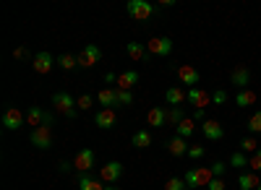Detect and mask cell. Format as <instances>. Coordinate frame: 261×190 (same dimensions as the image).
Listing matches in <instances>:
<instances>
[{
	"instance_id": "cell-1",
	"label": "cell",
	"mask_w": 261,
	"mask_h": 190,
	"mask_svg": "<svg viewBox=\"0 0 261 190\" xmlns=\"http://www.w3.org/2000/svg\"><path fill=\"white\" fill-rule=\"evenodd\" d=\"M53 107H55V112H58V115L68 117V120H73V117L79 115L76 99H73V97H71L68 91H58V94L53 97Z\"/></svg>"
},
{
	"instance_id": "cell-2",
	"label": "cell",
	"mask_w": 261,
	"mask_h": 190,
	"mask_svg": "<svg viewBox=\"0 0 261 190\" xmlns=\"http://www.w3.org/2000/svg\"><path fill=\"white\" fill-rule=\"evenodd\" d=\"M183 180H186V185L188 187H204V185H209L212 180H214V172H212V167H193V170H188L186 175H183Z\"/></svg>"
},
{
	"instance_id": "cell-3",
	"label": "cell",
	"mask_w": 261,
	"mask_h": 190,
	"mask_svg": "<svg viewBox=\"0 0 261 190\" xmlns=\"http://www.w3.org/2000/svg\"><path fill=\"white\" fill-rule=\"evenodd\" d=\"M128 13L134 21H149L154 13V6L149 0H128Z\"/></svg>"
},
{
	"instance_id": "cell-4",
	"label": "cell",
	"mask_w": 261,
	"mask_h": 190,
	"mask_svg": "<svg viewBox=\"0 0 261 190\" xmlns=\"http://www.w3.org/2000/svg\"><path fill=\"white\" fill-rule=\"evenodd\" d=\"M29 141H32L34 149H42V151L50 149V146H53V128H50V125H39V128L32 131Z\"/></svg>"
},
{
	"instance_id": "cell-5",
	"label": "cell",
	"mask_w": 261,
	"mask_h": 190,
	"mask_svg": "<svg viewBox=\"0 0 261 190\" xmlns=\"http://www.w3.org/2000/svg\"><path fill=\"white\" fill-rule=\"evenodd\" d=\"M123 172H125V167L120 162H107V164H102V170H99V180L105 185H115V180H120Z\"/></svg>"
},
{
	"instance_id": "cell-6",
	"label": "cell",
	"mask_w": 261,
	"mask_h": 190,
	"mask_svg": "<svg viewBox=\"0 0 261 190\" xmlns=\"http://www.w3.org/2000/svg\"><path fill=\"white\" fill-rule=\"evenodd\" d=\"M201 133H204V138H209V141H222V138H225V125L217 120V117H206V120L201 122Z\"/></svg>"
},
{
	"instance_id": "cell-7",
	"label": "cell",
	"mask_w": 261,
	"mask_h": 190,
	"mask_svg": "<svg viewBox=\"0 0 261 190\" xmlns=\"http://www.w3.org/2000/svg\"><path fill=\"white\" fill-rule=\"evenodd\" d=\"M146 50H149V55L167 57V55L172 52V39H167V37H151V39L146 42Z\"/></svg>"
},
{
	"instance_id": "cell-8",
	"label": "cell",
	"mask_w": 261,
	"mask_h": 190,
	"mask_svg": "<svg viewBox=\"0 0 261 190\" xmlns=\"http://www.w3.org/2000/svg\"><path fill=\"white\" fill-rule=\"evenodd\" d=\"M102 60V50L97 45H86L81 52H79V68H92Z\"/></svg>"
},
{
	"instance_id": "cell-9",
	"label": "cell",
	"mask_w": 261,
	"mask_h": 190,
	"mask_svg": "<svg viewBox=\"0 0 261 190\" xmlns=\"http://www.w3.org/2000/svg\"><path fill=\"white\" fill-rule=\"evenodd\" d=\"M24 122H27V115L21 112L18 107H8L6 110V115H3V128L6 131H18Z\"/></svg>"
},
{
	"instance_id": "cell-10",
	"label": "cell",
	"mask_w": 261,
	"mask_h": 190,
	"mask_svg": "<svg viewBox=\"0 0 261 190\" xmlns=\"http://www.w3.org/2000/svg\"><path fill=\"white\" fill-rule=\"evenodd\" d=\"M188 104L193 110H206V104H212V94H206L204 89H188Z\"/></svg>"
},
{
	"instance_id": "cell-11",
	"label": "cell",
	"mask_w": 261,
	"mask_h": 190,
	"mask_svg": "<svg viewBox=\"0 0 261 190\" xmlns=\"http://www.w3.org/2000/svg\"><path fill=\"white\" fill-rule=\"evenodd\" d=\"M73 167L79 170V175H86L94 167V151L92 149H81L76 154V159H73Z\"/></svg>"
},
{
	"instance_id": "cell-12",
	"label": "cell",
	"mask_w": 261,
	"mask_h": 190,
	"mask_svg": "<svg viewBox=\"0 0 261 190\" xmlns=\"http://www.w3.org/2000/svg\"><path fill=\"white\" fill-rule=\"evenodd\" d=\"M32 66L37 73H50L55 68V55L53 52H37L34 60H32Z\"/></svg>"
},
{
	"instance_id": "cell-13",
	"label": "cell",
	"mask_w": 261,
	"mask_h": 190,
	"mask_svg": "<svg viewBox=\"0 0 261 190\" xmlns=\"http://www.w3.org/2000/svg\"><path fill=\"white\" fill-rule=\"evenodd\" d=\"M115 120H118V115H115V110L110 107V110H99L97 115H94V125L99 131H110L113 125H115Z\"/></svg>"
},
{
	"instance_id": "cell-14",
	"label": "cell",
	"mask_w": 261,
	"mask_h": 190,
	"mask_svg": "<svg viewBox=\"0 0 261 190\" xmlns=\"http://www.w3.org/2000/svg\"><path fill=\"white\" fill-rule=\"evenodd\" d=\"M178 78L186 83L188 89H196V86H199V78H201V76H199V71H196L193 66H180V68H178Z\"/></svg>"
},
{
	"instance_id": "cell-15",
	"label": "cell",
	"mask_w": 261,
	"mask_h": 190,
	"mask_svg": "<svg viewBox=\"0 0 261 190\" xmlns=\"http://www.w3.org/2000/svg\"><path fill=\"white\" fill-rule=\"evenodd\" d=\"M125 55L130 60H136V62L149 60V50H146V45H141V42H128V45H125Z\"/></svg>"
},
{
	"instance_id": "cell-16",
	"label": "cell",
	"mask_w": 261,
	"mask_h": 190,
	"mask_svg": "<svg viewBox=\"0 0 261 190\" xmlns=\"http://www.w3.org/2000/svg\"><path fill=\"white\" fill-rule=\"evenodd\" d=\"M139 81H141V76H139L136 71H125V73H120V76H118V83H115V89L130 91V89H134Z\"/></svg>"
},
{
	"instance_id": "cell-17",
	"label": "cell",
	"mask_w": 261,
	"mask_h": 190,
	"mask_svg": "<svg viewBox=\"0 0 261 190\" xmlns=\"http://www.w3.org/2000/svg\"><path fill=\"white\" fill-rule=\"evenodd\" d=\"M165 99L170 107H183V102H188V91H183L180 86H172L165 91Z\"/></svg>"
},
{
	"instance_id": "cell-18",
	"label": "cell",
	"mask_w": 261,
	"mask_h": 190,
	"mask_svg": "<svg viewBox=\"0 0 261 190\" xmlns=\"http://www.w3.org/2000/svg\"><path fill=\"white\" fill-rule=\"evenodd\" d=\"M188 138H180V136H175V138H170L167 141V151L172 154V156H183V154H188Z\"/></svg>"
},
{
	"instance_id": "cell-19",
	"label": "cell",
	"mask_w": 261,
	"mask_h": 190,
	"mask_svg": "<svg viewBox=\"0 0 261 190\" xmlns=\"http://www.w3.org/2000/svg\"><path fill=\"white\" fill-rule=\"evenodd\" d=\"M146 122L151 125V128H162V125L167 122V110H162V107H151V110L146 112Z\"/></svg>"
},
{
	"instance_id": "cell-20",
	"label": "cell",
	"mask_w": 261,
	"mask_h": 190,
	"mask_svg": "<svg viewBox=\"0 0 261 190\" xmlns=\"http://www.w3.org/2000/svg\"><path fill=\"white\" fill-rule=\"evenodd\" d=\"M107 185L99 180V177H92L89 172L86 175H79V190H105Z\"/></svg>"
},
{
	"instance_id": "cell-21",
	"label": "cell",
	"mask_w": 261,
	"mask_h": 190,
	"mask_svg": "<svg viewBox=\"0 0 261 190\" xmlns=\"http://www.w3.org/2000/svg\"><path fill=\"white\" fill-rule=\"evenodd\" d=\"M261 182V177L256 172H241V177H238V190H256Z\"/></svg>"
},
{
	"instance_id": "cell-22",
	"label": "cell",
	"mask_w": 261,
	"mask_h": 190,
	"mask_svg": "<svg viewBox=\"0 0 261 190\" xmlns=\"http://www.w3.org/2000/svg\"><path fill=\"white\" fill-rule=\"evenodd\" d=\"M230 78H232V83H235L238 89H248V83H251V71L241 66V68H235V71H232Z\"/></svg>"
},
{
	"instance_id": "cell-23",
	"label": "cell",
	"mask_w": 261,
	"mask_h": 190,
	"mask_svg": "<svg viewBox=\"0 0 261 190\" xmlns=\"http://www.w3.org/2000/svg\"><path fill=\"white\" fill-rule=\"evenodd\" d=\"M97 99H99V104H102V110H110L113 104H118V91H115V89H99Z\"/></svg>"
},
{
	"instance_id": "cell-24",
	"label": "cell",
	"mask_w": 261,
	"mask_h": 190,
	"mask_svg": "<svg viewBox=\"0 0 261 190\" xmlns=\"http://www.w3.org/2000/svg\"><path fill=\"white\" fill-rule=\"evenodd\" d=\"M130 146H134V149H149L151 146V133L149 131H139L134 138H130Z\"/></svg>"
},
{
	"instance_id": "cell-25",
	"label": "cell",
	"mask_w": 261,
	"mask_h": 190,
	"mask_svg": "<svg viewBox=\"0 0 261 190\" xmlns=\"http://www.w3.org/2000/svg\"><path fill=\"white\" fill-rule=\"evenodd\" d=\"M256 102V94L251 91V89H241V91H238V97H235V104H238V107H251V104Z\"/></svg>"
},
{
	"instance_id": "cell-26",
	"label": "cell",
	"mask_w": 261,
	"mask_h": 190,
	"mask_svg": "<svg viewBox=\"0 0 261 190\" xmlns=\"http://www.w3.org/2000/svg\"><path fill=\"white\" fill-rule=\"evenodd\" d=\"M27 122L32 125V128H39V125H45V110L32 107V110L27 112Z\"/></svg>"
},
{
	"instance_id": "cell-27",
	"label": "cell",
	"mask_w": 261,
	"mask_h": 190,
	"mask_svg": "<svg viewBox=\"0 0 261 190\" xmlns=\"http://www.w3.org/2000/svg\"><path fill=\"white\" fill-rule=\"evenodd\" d=\"M58 66L63 71H73L79 66V55H71V52H65V55H58Z\"/></svg>"
},
{
	"instance_id": "cell-28",
	"label": "cell",
	"mask_w": 261,
	"mask_h": 190,
	"mask_svg": "<svg viewBox=\"0 0 261 190\" xmlns=\"http://www.w3.org/2000/svg\"><path fill=\"white\" fill-rule=\"evenodd\" d=\"M193 131H196V120H193V117H186V120L178 125V136H180V138H191Z\"/></svg>"
},
{
	"instance_id": "cell-29",
	"label": "cell",
	"mask_w": 261,
	"mask_h": 190,
	"mask_svg": "<svg viewBox=\"0 0 261 190\" xmlns=\"http://www.w3.org/2000/svg\"><path fill=\"white\" fill-rule=\"evenodd\" d=\"M186 117H188V115L183 112V107H170V110H167V122H172L175 128H178Z\"/></svg>"
},
{
	"instance_id": "cell-30",
	"label": "cell",
	"mask_w": 261,
	"mask_h": 190,
	"mask_svg": "<svg viewBox=\"0 0 261 190\" xmlns=\"http://www.w3.org/2000/svg\"><path fill=\"white\" fill-rule=\"evenodd\" d=\"M248 159H251L248 154H243V151H235V154L230 156V164L235 167V170H243V167L248 164Z\"/></svg>"
},
{
	"instance_id": "cell-31",
	"label": "cell",
	"mask_w": 261,
	"mask_h": 190,
	"mask_svg": "<svg viewBox=\"0 0 261 190\" xmlns=\"http://www.w3.org/2000/svg\"><path fill=\"white\" fill-rule=\"evenodd\" d=\"M241 151L243 154H256L258 151V143H256V138H241Z\"/></svg>"
},
{
	"instance_id": "cell-32",
	"label": "cell",
	"mask_w": 261,
	"mask_h": 190,
	"mask_svg": "<svg viewBox=\"0 0 261 190\" xmlns=\"http://www.w3.org/2000/svg\"><path fill=\"white\" fill-rule=\"evenodd\" d=\"M92 104H94V97H92V94H81V97L76 99V107L84 110V112H86V110H92Z\"/></svg>"
},
{
	"instance_id": "cell-33",
	"label": "cell",
	"mask_w": 261,
	"mask_h": 190,
	"mask_svg": "<svg viewBox=\"0 0 261 190\" xmlns=\"http://www.w3.org/2000/svg\"><path fill=\"white\" fill-rule=\"evenodd\" d=\"M188 185H186V180L183 177H170L167 182H165V190H186Z\"/></svg>"
},
{
	"instance_id": "cell-34",
	"label": "cell",
	"mask_w": 261,
	"mask_h": 190,
	"mask_svg": "<svg viewBox=\"0 0 261 190\" xmlns=\"http://www.w3.org/2000/svg\"><path fill=\"white\" fill-rule=\"evenodd\" d=\"M248 131L251 133H261V112H253L248 117Z\"/></svg>"
},
{
	"instance_id": "cell-35",
	"label": "cell",
	"mask_w": 261,
	"mask_h": 190,
	"mask_svg": "<svg viewBox=\"0 0 261 190\" xmlns=\"http://www.w3.org/2000/svg\"><path fill=\"white\" fill-rule=\"evenodd\" d=\"M118 91V104H134V91H123V89H115Z\"/></svg>"
},
{
	"instance_id": "cell-36",
	"label": "cell",
	"mask_w": 261,
	"mask_h": 190,
	"mask_svg": "<svg viewBox=\"0 0 261 190\" xmlns=\"http://www.w3.org/2000/svg\"><path fill=\"white\" fill-rule=\"evenodd\" d=\"M248 167H251V172H261V149H258L256 154H251Z\"/></svg>"
},
{
	"instance_id": "cell-37",
	"label": "cell",
	"mask_w": 261,
	"mask_h": 190,
	"mask_svg": "<svg viewBox=\"0 0 261 190\" xmlns=\"http://www.w3.org/2000/svg\"><path fill=\"white\" fill-rule=\"evenodd\" d=\"M225 102H227V94H225L222 89H217V91L212 94V104H220V107H222Z\"/></svg>"
},
{
	"instance_id": "cell-38",
	"label": "cell",
	"mask_w": 261,
	"mask_h": 190,
	"mask_svg": "<svg viewBox=\"0 0 261 190\" xmlns=\"http://www.w3.org/2000/svg\"><path fill=\"white\" fill-rule=\"evenodd\" d=\"M188 156H191V159H201V156H204V146H201V143L191 146V149H188Z\"/></svg>"
},
{
	"instance_id": "cell-39",
	"label": "cell",
	"mask_w": 261,
	"mask_h": 190,
	"mask_svg": "<svg viewBox=\"0 0 261 190\" xmlns=\"http://www.w3.org/2000/svg\"><path fill=\"white\" fill-rule=\"evenodd\" d=\"M206 190H225V180H222V177H214V180L206 185Z\"/></svg>"
},
{
	"instance_id": "cell-40",
	"label": "cell",
	"mask_w": 261,
	"mask_h": 190,
	"mask_svg": "<svg viewBox=\"0 0 261 190\" xmlns=\"http://www.w3.org/2000/svg\"><path fill=\"white\" fill-rule=\"evenodd\" d=\"M212 172H214V177H222L225 175V162H214L212 164Z\"/></svg>"
},
{
	"instance_id": "cell-41",
	"label": "cell",
	"mask_w": 261,
	"mask_h": 190,
	"mask_svg": "<svg viewBox=\"0 0 261 190\" xmlns=\"http://www.w3.org/2000/svg\"><path fill=\"white\" fill-rule=\"evenodd\" d=\"M13 57H16V60H24V57H27V47H16V50H13Z\"/></svg>"
},
{
	"instance_id": "cell-42",
	"label": "cell",
	"mask_w": 261,
	"mask_h": 190,
	"mask_svg": "<svg viewBox=\"0 0 261 190\" xmlns=\"http://www.w3.org/2000/svg\"><path fill=\"white\" fill-rule=\"evenodd\" d=\"M105 81L107 83H118V73H105Z\"/></svg>"
},
{
	"instance_id": "cell-43",
	"label": "cell",
	"mask_w": 261,
	"mask_h": 190,
	"mask_svg": "<svg viewBox=\"0 0 261 190\" xmlns=\"http://www.w3.org/2000/svg\"><path fill=\"white\" fill-rule=\"evenodd\" d=\"M53 122H55V115L53 112H45V125H50V128H53Z\"/></svg>"
},
{
	"instance_id": "cell-44",
	"label": "cell",
	"mask_w": 261,
	"mask_h": 190,
	"mask_svg": "<svg viewBox=\"0 0 261 190\" xmlns=\"http://www.w3.org/2000/svg\"><path fill=\"white\" fill-rule=\"evenodd\" d=\"M204 117H206L204 110H196V112H193V120H201V122H204Z\"/></svg>"
},
{
	"instance_id": "cell-45",
	"label": "cell",
	"mask_w": 261,
	"mask_h": 190,
	"mask_svg": "<svg viewBox=\"0 0 261 190\" xmlns=\"http://www.w3.org/2000/svg\"><path fill=\"white\" fill-rule=\"evenodd\" d=\"M105 190H120V187H118V185H107Z\"/></svg>"
},
{
	"instance_id": "cell-46",
	"label": "cell",
	"mask_w": 261,
	"mask_h": 190,
	"mask_svg": "<svg viewBox=\"0 0 261 190\" xmlns=\"http://www.w3.org/2000/svg\"><path fill=\"white\" fill-rule=\"evenodd\" d=\"M256 190H261V182H258V187H256Z\"/></svg>"
},
{
	"instance_id": "cell-47",
	"label": "cell",
	"mask_w": 261,
	"mask_h": 190,
	"mask_svg": "<svg viewBox=\"0 0 261 190\" xmlns=\"http://www.w3.org/2000/svg\"><path fill=\"white\" fill-rule=\"evenodd\" d=\"M186 190H193V187H186Z\"/></svg>"
}]
</instances>
